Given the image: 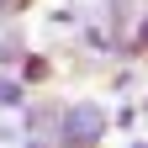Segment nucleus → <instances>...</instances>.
Instances as JSON below:
<instances>
[{
	"mask_svg": "<svg viewBox=\"0 0 148 148\" xmlns=\"http://www.w3.org/2000/svg\"><path fill=\"white\" fill-rule=\"evenodd\" d=\"M53 127H58V148H95L106 138V111L95 101H74V106L58 111Z\"/></svg>",
	"mask_w": 148,
	"mask_h": 148,
	"instance_id": "nucleus-1",
	"label": "nucleus"
},
{
	"mask_svg": "<svg viewBox=\"0 0 148 148\" xmlns=\"http://www.w3.org/2000/svg\"><path fill=\"white\" fill-rule=\"evenodd\" d=\"M127 48H132V53H148V16L138 21V37H132V42H127Z\"/></svg>",
	"mask_w": 148,
	"mask_h": 148,
	"instance_id": "nucleus-5",
	"label": "nucleus"
},
{
	"mask_svg": "<svg viewBox=\"0 0 148 148\" xmlns=\"http://www.w3.org/2000/svg\"><path fill=\"white\" fill-rule=\"evenodd\" d=\"M0 106H21V79H0Z\"/></svg>",
	"mask_w": 148,
	"mask_h": 148,
	"instance_id": "nucleus-3",
	"label": "nucleus"
},
{
	"mask_svg": "<svg viewBox=\"0 0 148 148\" xmlns=\"http://www.w3.org/2000/svg\"><path fill=\"white\" fill-rule=\"evenodd\" d=\"M58 111H64V106H27V132H37V138H42V132H53Z\"/></svg>",
	"mask_w": 148,
	"mask_h": 148,
	"instance_id": "nucleus-2",
	"label": "nucleus"
},
{
	"mask_svg": "<svg viewBox=\"0 0 148 148\" xmlns=\"http://www.w3.org/2000/svg\"><path fill=\"white\" fill-rule=\"evenodd\" d=\"M21 79H48V64L42 58H21Z\"/></svg>",
	"mask_w": 148,
	"mask_h": 148,
	"instance_id": "nucleus-4",
	"label": "nucleus"
},
{
	"mask_svg": "<svg viewBox=\"0 0 148 148\" xmlns=\"http://www.w3.org/2000/svg\"><path fill=\"white\" fill-rule=\"evenodd\" d=\"M27 148H48V143H27Z\"/></svg>",
	"mask_w": 148,
	"mask_h": 148,
	"instance_id": "nucleus-6",
	"label": "nucleus"
}]
</instances>
